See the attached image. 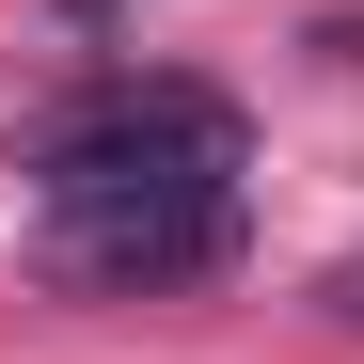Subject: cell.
<instances>
[{
  "label": "cell",
  "mask_w": 364,
  "mask_h": 364,
  "mask_svg": "<svg viewBox=\"0 0 364 364\" xmlns=\"http://www.w3.org/2000/svg\"><path fill=\"white\" fill-rule=\"evenodd\" d=\"M32 254L64 285H111V301H159L237 254V111L191 95V80H143L80 111L32 174Z\"/></svg>",
  "instance_id": "cell-1"
},
{
  "label": "cell",
  "mask_w": 364,
  "mask_h": 364,
  "mask_svg": "<svg viewBox=\"0 0 364 364\" xmlns=\"http://www.w3.org/2000/svg\"><path fill=\"white\" fill-rule=\"evenodd\" d=\"M317 317H333V333H364V254H348V269H317Z\"/></svg>",
  "instance_id": "cell-2"
}]
</instances>
